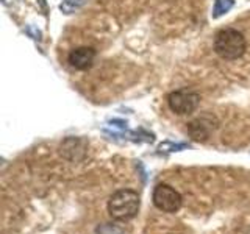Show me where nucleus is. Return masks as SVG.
<instances>
[{
	"label": "nucleus",
	"instance_id": "5",
	"mask_svg": "<svg viewBox=\"0 0 250 234\" xmlns=\"http://www.w3.org/2000/svg\"><path fill=\"white\" fill-rule=\"evenodd\" d=\"M96 55L97 53L92 47L82 45V47H77L74 50H70L67 61H69L70 67H74L75 70H88L92 67Z\"/></svg>",
	"mask_w": 250,
	"mask_h": 234
},
{
	"label": "nucleus",
	"instance_id": "1",
	"mask_svg": "<svg viewBox=\"0 0 250 234\" xmlns=\"http://www.w3.org/2000/svg\"><path fill=\"white\" fill-rule=\"evenodd\" d=\"M247 50L244 35L236 28H222L214 36V52L225 61L239 59Z\"/></svg>",
	"mask_w": 250,
	"mask_h": 234
},
{
	"label": "nucleus",
	"instance_id": "3",
	"mask_svg": "<svg viewBox=\"0 0 250 234\" xmlns=\"http://www.w3.org/2000/svg\"><path fill=\"white\" fill-rule=\"evenodd\" d=\"M167 105L172 113L178 116H186L194 113L200 105V96L195 91L178 89L167 96Z\"/></svg>",
	"mask_w": 250,
	"mask_h": 234
},
{
	"label": "nucleus",
	"instance_id": "8",
	"mask_svg": "<svg viewBox=\"0 0 250 234\" xmlns=\"http://www.w3.org/2000/svg\"><path fill=\"white\" fill-rule=\"evenodd\" d=\"M86 0H64V3H61V10L64 11L66 14L74 13L75 10H78Z\"/></svg>",
	"mask_w": 250,
	"mask_h": 234
},
{
	"label": "nucleus",
	"instance_id": "9",
	"mask_svg": "<svg viewBox=\"0 0 250 234\" xmlns=\"http://www.w3.org/2000/svg\"><path fill=\"white\" fill-rule=\"evenodd\" d=\"M97 234H124V231L117 225L105 223V225H100L97 228Z\"/></svg>",
	"mask_w": 250,
	"mask_h": 234
},
{
	"label": "nucleus",
	"instance_id": "6",
	"mask_svg": "<svg viewBox=\"0 0 250 234\" xmlns=\"http://www.w3.org/2000/svg\"><path fill=\"white\" fill-rule=\"evenodd\" d=\"M214 128H216L214 117L211 116H202L199 119L188 123V133L195 140H205Z\"/></svg>",
	"mask_w": 250,
	"mask_h": 234
},
{
	"label": "nucleus",
	"instance_id": "4",
	"mask_svg": "<svg viewBox=\"0 0 250 234\" xmlns=\"http://www.w3.org/2000/svg\"><path fill=\"white\" fill-rule=\"evenodd\" d=\"M152 200L156 208L167 214L177 213V211L182 208V203H183V197L180 195V192L175 191L174 187L169 184L156 186L152 195Z\"/></svg>",
	"mask_w": 250,
	"mask_h": 234
},
{
	"label": "nucleus",
	"instance_id": "7",
	"mask_svg": "<svg viewBox=\"0 0 250 234\" xmlns=\"http://www.w3.org/2000/svg\"><path fill=\"white\" fill-rule=\"evenodd\" d=\"M233 6V0H216L214 3V10H213V16L214 18H219L224 13H227Z\"/></svg>",
	"mask_w": 250,
	"mask_h": 234
},
{
	"label": "nucleus",
	"instance_id": "2",
	"mask_svg": "<svg viewBox=\"0 0 250 234\" xmlns=\"http://www.w3.org/2000/svg\"><path fill=\"white\" fill-rule=\"evenodd\" d=\"M139 195L131 189H119L116 191L108 200V213L114 220L127 222L136 217L139 211Z\"/></svg>",
	"mask_w": 250,
	"mask_h": 234
}]
</instances>
